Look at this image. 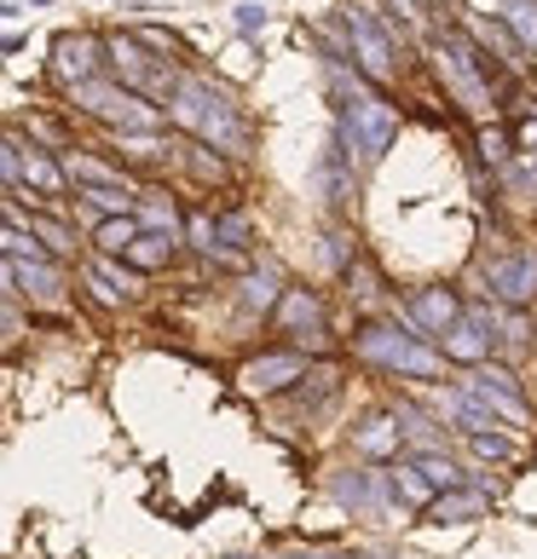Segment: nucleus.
Instances as JSON below:
<instances>
[{"mask_svg": "<svg viewBox=\"0 0 537 559\" xmlns=\"http://www.w3.org/2000/svg\"><path fill=\"white\" fill-rule=\"evenodd\" d=\"M168 116L179 121L185 133H197L202 144H214V151H225V156H249V121L232 110V98H225L214 81L185 75L179 93L168 98Z\"/></svg>", "mask_w": 537, "mask_h": 559, "instance_id": "1", "label": "nucleus"}, {"mask_svg": "<svg viewBox=\"0 0 537 559\" xmlns=\"http://www.w3.org/2000/svg\"><path fill=\"white\" fill-rule=\"evenodd\" d=\"M353 358H364L370 369H387V376H440V352L428 341H417L410 329L394 318V323H364L353 335Z\"/></svg>", "mask_w": 537, "mask_h": 559, "instance_id": "2", "label": "nucleus"}, {"mask_svg": "<svg viewBox=\"0 0 537 559\" xmlns=\"http://www.w3.org/2000/svg\"><path fill=\"white\" fill-rule=\"evenodd\" d=\"M428 64H433V75L445 81V93L457 98L468 116H498L503 98L491 93L486 70L474 64V40H463V35H440V40L428 47Z\"/></svg>", "mask_w": 537, "mask_h": 559, "instance_id": "3", "label": "nucleus"}, {"mask_svg": "<svg viewBox=\"0 0 537 559\" xmlns=\"http://www.w3.org/2000/svg\"><path fill=\"white\" fill-rule=\"evenodd\" d=\"M394 139H399V110H394V105L370 98L364 87L341 98V144H347V156H353L359 168L382 162Z\"/></svg>", "mask_w": 537, "mask_h": 559, "instance_id": "4", "label": "nucleus"}, {"mask_svg": "<svg viewBox=\"0 0 537 559\" xmlns=\"http://www.w3.org/2000/svg\"><path fill=\"white\" fill-rule=\"evenodd\" d=\"M105 58H110V70L121 75V87H133V93H144V98H168L179 93V75H174V64L162 52H151L139 35H110L105 40Z\"/></svg>", "mask_w": 537, "mask_h": 559, "instance_id": "5", "label": "nucleus"}, {"mask_svg": "<svg viewBox=\"0 0 537 559\" xmlns=\"http://www.w3.org/2000/svg\"><path fill=\"white\" fill-rule=\"evenodd\" d=\"M341 29H347V40H353V64H359L370 81H382V87H387V81L399 75L394 29H382L364 7H341Z\"/></svg>", "mask_w": 537, "mask_h": 559, "instance_id": "6", "label": "nucleus"}, {"mask_svg": "<svg viewBox=\"0 0 537 559\" xmlns=\"http://www.w3.org/2000/svg\"><path fill=\"white\" fill-rule=\"evenodd\" d=\"M463 312H468V306H463L457 295H451V288H440V283H433V288H417V295L405 300L399 323H405V329H410V335H417V341H433V335L445 341L451 329L463 323Z\"/></svg>", "mask_w": 537, "mask_h": 559, "instance_id": "7", "label": "nucleus"}, {"mask_svg": "<svg viewBox=\"0 0 537 559\" xmlns=\"http://www.w3.org/2000/svg\"><path fill=\"white\" fill-rule=\"evenodd\" d=\"M272 323L283 329V335H295L301 346H324V341H329L324 300L313 295V288H283V300L272 306Z\"/></svg>", "mask_w": 537, "mask_h": 559, "instance_id": "8", "label": "nucleus"}, {"mask_svg": "<svg viewBox=\"0 0 537 559\" xmlns=\"http://www.w3.org/2000/svg\"><path fill=\"white\" fill-rule=\"evenodd\" d=\"M301 376H313V369H306V352H260V358L243 364L237 386H243V392H255V399H266V392L295 386Z\"/></svg>", "mask_w": 537, "mask_h": 559, "instance_id": "9", "label": "nucleus"}, {"mask_svg": "<svg viewBox=\"0 0 537 559\" xmlns=\"http://www.w3.org/2000/svg\"><path fill=\"white\" fill-rule=\"evenodd\" d=\"M486 288L503 306H532L537 300V254H498L486 265Z\"/></svg>", "mask_w": 537, "mask_h": 559, "instance_id": "10", "label": "nucleus"}, {"mask_svg": "<svg viewBox=\"0 0 537 559\" xmlns=\"http://www.w3.org/2000/svg\"><path fill=\"white\" fill-rule=\"evenodd\" d=\"M47 70H52V81H58L65 93H75L81 81L98 75V40H93V35H58Z\"/></svg>", "mask_w": 537, "mask_h": 559, "instance_id": "11", "label": "nucleus"}, {"mask_svg": "<svg viewBox=\"0 0 537 559\" xmlns=\"http://www.w3.org/2000/svg\"><path fill=\"white\" fill-rule=\"evenodd\" d=\"M81 277H87V295L98 306H121V300L139 295V277L128 272V260H121V254H93Z\"/></svg>", "mask_w": 537, "mask_h": 559, "instance_id": "12", "label": "nucleus"}, {"mask_svg": "<svg viewBox=\"0 0 537 559\" xmlns=\"http://www.w3.org/2000/svg\"><path fill=\"white\" fill-rule=\"evenodd\" d=\"M463 386L480 392V399H486L491 409H498L503 421H526V399H521V386H514V376H509L503 364H480Z\"/></svg>", "mask_w": 537, "mask_h": 559, "instance_id": "13", "label": "nucleus"}, {"mask_svg": "<svg viewBox=\"0 0 537 559\" xmlns=\"http://www.w3.org/2000/svg\"><path fill=\"white\" fill-rule=\"evenodd\" d=\"M353 168L359 162L347 156V144L336 139L324 151V162H318V202L324 209H353Z\"/></svg>", "mask_w": 537, "mask_h": 559, "instance_id": "14", "label": "nucleus"}, {"mask_svg": "<svg viewBox=\"0 0 537 559\" xmlns=\"http://www.w3.org/2000/svg\"><path fill=\"white\" fill-rule=\"evenodd\" d=\"M399 444H405L399 409H382V416H370L364 427H353V455H370V462H387V455H399Z\"/></svg>", "mask_w": 537, "mask_h": 559, "instance_id": "15", "label": "nucleus"}, {"mask_svg": "<svg viewBox=\"0 0 537 559\" xmlns=\"http://www.w3.org/2000/svg\"><path fill=\"white\" fill-rule=\"evenodd\" d=\"M329 496H336L341 508H382L387 502V479L370 473V467H347V473L329 479Z\"/></svg>", "mask_w": 537, "mask_h": 559, "instance_id": "16", "label": "nucleus"}, {"mask_svg": "<svg viewBox=\"0 0 537 559\" xmlns=\"http://www.w3.org/2000/svg\"><path fill=\"white\" fill-rule=\"evenodd\" d=\"M468 29L480 35L486 47H491V58H503V64H526V58H532V47H526L521 35H514L509 17H480V12H474V17H468Z\"/></svg>", "mask_w": 537, "mask_h": 559, "instance_id": "17", "label": "nucleus"}, {"mask_svg": "<svg viewBox=\"0 0 537 559\" xmlns=\"http://www.w3.org/2000/svg\"><path fill=\"white\" fill-rule=\"evenodd\" d=\"M139 237H144L139 214H105V219H98V231H93V248H98V254H128Z\"/></svg>", "mask_w": 537, "mask_h": 559, "instance_id": "18", "label": "nucleus"}, {"mask_svg": "<svg viewBox=\"0 0 537 559\" xmlns=\"http://www.w3.org/2000/svg\"><path fill=\"white\" fill-rule=\"evenodd\" d=\"M480 508H491V496H486V490H474V485L440 490V496L428 502V513H433V520H474Z\"/></svg>", "mask_w": 537, "mask_h": 559, "instance_id": "19", "label": "nucleus"}, {"mask_svg": "<svg viewBox=\"0 0 537 559\" xmlns=\"http://www.w3.org/2000/svg\"><path fill=\"white\" fill-rule=\"evenodd\" d=\"M278 300H283L278 265H255V272H243V306H255V312H272Z\"/></svg>", "mask_w": 537, "mask_h": 559, "instance_id": "20", "label": "nucleus"}, {"mask_svg": "<svg viewBox=\"0 0 537 559\" xmlns=\"http://www.w3.org/2000/svg\"><path fill=\"white\" fill-rule=\"evenodd\" d=\"M65 168H70L75 185H133L128 174H116L110 162H98V156H87V151H65Z\"/></svg>", "mask_w": 537, "mask_h": 559, "instance_id": "21", "label": "nucleus"}, {"mask_svg": "<svg viewBox=\"0 0 537 559\" xmlns=\"http://www.w3.org/2000/svg\"><path fill=\"white\" fill-rule=\"evenodd\" d=\"M174 248H179L174 231H144L121 260H128V265H144V272H151V265H168V260H174Z\"/></svg>", "mask_w": 537, "mask_h": 559, "instance_id": "22", "label": "nucleus"}, {"mask_svg": "<svg viewBox=\"0 0 537 559\" xmlns=\"http://www.w3.org/2000/svg\"><path fill=\"white\" fill-rule=\"evenodd\" d=\"M139 225H144V231H185V219H179V209H174V197L168 191H151V197H144L139 202Z\"/></svg>", "mask_w": 537, "mask_h": 559, "instance_id": "23", "label": "nucleus"}, {"mask_svg": "<svg viewBox=\"0 0 537 559\" xmlns=\"http://www.w3.org/2000/svg\"><path fill=\"white\" fill-rule=\"evenodd\" d=\"M514 151H521V139H514L509 128H480V156L491 162V168H509V162H514Z\"/></svg>", "mask_w": 537, "mask_h": 559, "instance_id": "24", "label": "nucleus"}, {"mask_svg": "<svg viewBox=\"0 0 537 559\" xmlns=\"http://www.w3.org/2000/svg\"><path fill=\"white\" fill-rule=\"evenodd\" d=\"M503 17H509V24H514V35H521L526 47H532V58H537V0H509V7H503Z\"/></svg>", "mask_w": 537, "mask_h": 559, "instance_id": "25", "label": "nucleus"}, {"mask_svg": "<svg viewBox=\"0 0 537 559\" xmlns=\"http://www.w3.org/2000/svg\"><path fill=\"white\" fill-rule=\"evenodd\" d=\"M417 467L428 473V485H433V490H457V485H463V473L451 467L440 450H422V455H417Z\"/></svg>", "mask_w": 537, "mask_h": 559, "instance_id": "26", "label": "nucleus"}, {"mask_svg": "<svg viewBox=\"0 0 537 559\" xmlns=\"http://www.w3.org/2000/svg\"><path fill=\"white\" fill-rule=\"evenodd\" d=\"M394 485L410 496V502H433V496H440V490L428 485V473H422V467H399V473H394Z\"/></svg>", "mask_w": 537, "mask_h": 559, "instance_id": "27", "label": "nucleus"}, {"mask_svg": "<svg viewBox=\"0 0 537 559\" xmlns=\"http://www.w3.org/2000/svg\"><path fill=\"white\" fill-rule=\"evenodd\" d=\"M474 455H491V462H514V444L498 432H474Z\"/></svg>", "mask_w": 537, "mask_h": 559, "instance_id": "28", "label": "nucleus"}, {"mask_svg": "<svg viewBox=\"0 0 537 559\" xmlns=\"http://www.w3.org/2000/svg\"><path fill=\"white\" fill-rule=\"evenodd\" d=\"M514 139H521V151H526V156H537V110L514 121Z\"/></svg>", "mask_w": 537, "mask_h": 559, "instance_id": "29", "label": "nucleus"}, {"mask_svg": "<svg viewBox=\"0 0 537 559\" xmlns=\"http://www.w3.org/2000/svg\"><path fill=\"white\" fill-rule=\"evenodd\" d=\"M237 29H266V7H237Z\"/></svg>", "mask_w": 537, "mask_h": 559, "instance_id": "30", "label": "nucleus"}, {"mask_svg": "<svg viewBox=\"0 0 537 559\" xmlns=\"http://www.w3.org/2000/svg\"><path fill=\"white\" fill-rule=\"evenodd\" d=\"M283 559H341V554H283Z\"/></svg>", "mask_w": 537, "mask_h": 559, "instance_id": "31", "label": "nucleus"}, {"mask_svg": "<svg viewBox=\"0 0 537 559\" xmlns=\"http://www.w3.org/2000/svg\"><path fill=\"white\" fill-rule=\"evenodd\" d=\"M532 341H537V329H532Z\"/></svg>", "mask_w": 537, "mask_h": 559, "instance_id": "32", "label": "nucleus"}]
</instances>
